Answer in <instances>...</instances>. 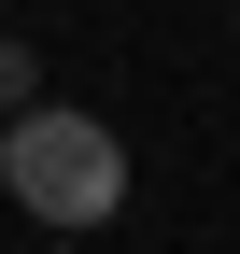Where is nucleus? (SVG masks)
I'll use <instances>...</instances> for the list:
<instances>
[{
	"mask_svg": "<svg viewBox=\"0 0 240 254\" xmlns=\"http://www.w3.org/2000/svg\"><path fill=\"white\" fill-rule=\"evenodd\" d=\"M0 198H14L28 226H113V198H127V141H113L99 113L28 99L14 127H0Z\"/></svg>",
	"mask_w": 240,
	"mask_h": 254,
	"instance_id": "1",
	"label": "nucleus"
},
{
	"mask_svg": "<svg viewBox=\"0 0 240 254\" xmlns=\"http://www.w3.org/2000/svg\"><path fill=\"white\" fill-rule=\"evenodd\" d=\"M28 85H43V71H28V43H0V113H28Z\"/></svg>",
	"mask_w": 240,
	"mask_h": 254,
	"instance_id": "2",
	"label": "nucleus"
}]
</instances>
